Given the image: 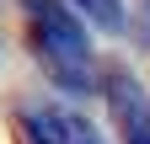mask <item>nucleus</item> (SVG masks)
Segmentation results:
<instances>
[{
	"label": "nucleus",
	"mask_w": 150,
	"mask_h": 144,
	"mask_svg": "<svg viewBox=\"0 0 150 144\" xmlns=\"http://www.w3.org/2000/svg\"><path fill=\"white\" fill-rule=\"evenodd\" d=\"M22 11V38L32 48L38 69L48 75V85L70 101H86L102 91V64L91 53V32L75 16L70 0H16Z\"/></svg>",
	"instance_id": "1"
},
{
	"label": "nucleus",
	"mask_w": 150,
	"mask_h": 144,
	"mask_svg": "<svg viewBox=\"0 0 150 144\" xmlns=\"http://www.w3.org/2000/svg\"><path fill=\"white\" fill-rule=\"evenodd\" d=\"M102 101L112 112L118 144H150V91L129 64H102Z\"/></svg>",
	"instance_id": "2"
},
{
	"label": "nucleus",
	"mask_w": 150,
	"mask_h": 144,
	"mask_svg": "<svg viewBox=\"0 0 150 144\" xmlns=\"http://www.w3.org/2000/svg\"><path fill=\"white\" fill-rule=\"evenodd\" d=\"M22 144H64V107L54 101L22 107Z\"/></svg>",
	"instance_id": "3"
},
{
	"label": "nucleus",
	"mask_w": 150,
	"mask_h": 144,
	"mask_svg": "<svg viewBox=\"0 0 150 144\" xmlns=\"http://www.w3.org/2000/svg\"><path fill=\"white\" fill-rule=\"evenodd\" d=\"M75 16H81L86 27H97V32H129V0H70Z\"/></svg>",
	"instance_id": "4"
},
{
	"label": "nucleus",
	"mask_w": 150,
	"mask_h": 144,
	"mask_svg": "<svg viewBox=\"0 0 150 144\" xmlns=\"http://www.w3.org/2000/svg\"><path fill=\"white\" fill-rule=\"evenodd\" d=\"M64 144H102L97 123H86L81 112H64Z\"/></svg>",
	"instance_id": "5"
},
{
	"label": "nucleus",
	"mask_w": 150,
	"mask_h": 144,
	"mask_svg": "<svg viewBox=\"0 0 150 144\" xmlns=\"http://www.w3.org/2000/svg\"><path fill=\"white\" fill-rule=\"evenodd\" d=\"M139 11H145V22H150V0H145V6H139Z\"/></svg>",
	"instance_id": "6"
}]
</instances>
